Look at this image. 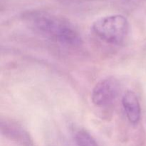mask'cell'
I'll return each mask as SVG.
<instances>
[{"instance_id": "cell-3", "label": "cell", "mask_w": 146, "mask_h": 146, "mask_svg": "<svg viewBox=\"0 0 146 146\" xmlns=\"http://www.w3.org/2000/svg\"><path fill=\"white\" fill-rule=\"evenodd\" d=\"M120 84L114 78H106L97 83L91 93V100L96 106L106 107L116 99Z\"/></svg>"}, {"instance_id": "cell-5", "label": "cell", "mask_w": 146, "mask_h": 146, "mask_svg": "<svg viewBox=\"0 0 146 146\" xmlns=\"http://www.w3.org/2000/svg\"><path fill=\"white\" fill-rule=\"evenodd\" d=\"M122 106L128 121L136 125L141 120V108L136 94L132 91H128L122 97Z\"/></svg>"}, {"instance_id": "cell-6", "label": "cell", "mask_w": 146, "mask_h": 146, "mask_svg": "<svg viewBox=\"0 0 146 146\" xmlns=\"http://www.w3.org/2000/svg\"><path fill=\"white\" fill-rule=\"evenodd\" d=\"M74 137L78 146H98L92 135L84 129L78 130Z\"/></svg>"}, {"instance_id": "cell-1", "label": "cell", "mask_w": 146, "mask_h": 146, "mask_svg": "<svg viewBox=\"0 0 146 146\" xmlns=\"http://www.w3.org/2000/svg\"><path fill=\"white\" fill-rule=\"evenodd\" d=\"M24 20L33 31L44 38L70 47H78L82 44V38L76 28L62 17L35 11L26 14Z\"/></svg>"}, {"instance_id": "cell-4", "label": "cell", "mask_w": 146, "mask_h": 146, "mask_svg": "<svg viewBox=\"0 0 146 146\" xmlns=\"http://www.w3.org/2000/svg\"><path fill=\"white\" fill-rule=\"evenodd\" d=\"M1 133L11 141L22 146H32V140L28 132L21 125L9 120L1 122Z\"/></svg>"}, {"instance_id": "cell-2", "label": "cell", "mask_w": 146, "mask_h": 146, "mask_svg": "<svg viewBox=\"0 0 146 146\" xmlns=\"http://www.w3.org/2000/svg\"><path fill=\"white\" fill-rule=\"evenodd\" d=\"M91 29L94 34L102 41L112 45H121L128 36L130 25L124 16L111 14L96 20Z\"/></svg>"}]
</instances>
